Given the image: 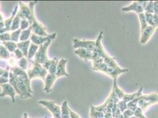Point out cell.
Listing matches in <instances>:
<instances>
[{"mask_svg": "<svg viewBox=\"0 0 158 118\" xmlns=\"http://www.w3.org/2000/svg\"><path fill=\"white\" fill-rule=\"evenodd\" d=\"M59 62V59L57 58V59L55 60V61L53 63V64L50 67L48 73L53 74H56V73L57 71V64Z\"/></svg>", "mask_w": 158, "mask_h": 118, "instance_id": "cell-34", "label": "cell"}, {"mask_svg": "<svg viewBox=\"0 0 158 118\" xmlns=\"http://www.w3.org/2000/svg\"><path fill=\"white\" fill-rule=\"evenodd\" d=\"M10 56V53L7 48L3 45H0V59L8 60Z\"/></svg>", "mask_w": 158, "mask_h": 118, "instance_id": "cell-29", "label": "cell"}, {"mask_svg": "<svg viewBox=\"0 0 158 118\" xmlns=\"http://www.w3.org/2000/svg\"><path fill=\"white\" fill-rule=\"evenodd\" d=\"M142 90H143V88L141 87L138 91L135 93H133V94H125V96L123 99H122L123 101H125L126 103L130 102L132 101L133 100H134L135 99L137 98L138 97H140V96L142 95Z\"/></svg>", "mask_w": 158, "mask_h": 118, "instance_id": "cell-20", "label": "cell"}, {"mask_svg": "<svg viewBox=\"0 0 158 118\" xmlns=\"http://www.w3.org/2000/svg\"><path fill=\"white\" fill-rule=\"evenodd\" d=\"M0 44H1V41H0Z\"/></svg>", "mask_w": 158, "mask_h": 118, "instance_id": "cell-50", "label": "cell"}, {"mask_svg": "<svg viewBox=\"0 0 158 118\" xmlns=\"http://www.w3.org/2000/svg\"><path fill=\"white\" fill-rule=\"evenodd\" d=\"M157 103H158V94L156 93H152L146 95H142L140 97L138 107L141 108L143 112H145L148 107Z\"/></svg>", "mask_w": 158, "mask_h": 118, "instance_id": "cell-4", "label": "cell"}, {"mask_svg": "<svg viewBox=\"0 0 158 118\" xmlns=\"http://www.w3.org/2000/svg\"><path fill=\"white\" fill-rule=\"evenodd\" d=\"M9 83V78L4 76H0V85Z\"/></svg>", "mask_w": 158, "mask_h": 118, "instance_id": "cell-45", "label": "cell"}, {"mask_svg": "<svg viewBox=\"0 0 158 118\" xmlns=\"http://www.w3.org/2000/svg\"><path fill=\"white\" fill-rule=\"evenodd\" d=\"M145 18L146 22L148 23V26L153 27V23H152V19H153V14L145 12Z\"/></svg>", "mask_w": 158, "mask_h": 118, "instance_id": "cell-40", "label": "cell"}, {"mask_svg": "<svg viewBox=\"0 0 158 118\" xmlns=\"http://www.w3.org/2000/svg\"><path fill=\"white\" fill-rule=\"evenodd\" d=\"M18 66L24 70H26L28 66V61L26 57H23L22 59L18 61Z\"/></svg>", "mask_w": 158, "mask_h": 118, "instance_id": "cell-33", "label": "cell"}, {"mask_svg": "<svg viewBox=\"0 0 158 118\" xmlns=\"http://www.w3.org/2000/svg\"><path fill=\"white\" fill-rule=\"evenodd\" d=\"M19 11L17 12V15L21 19L28 20L31 16V10L29 6L20 1L19 2Z\"/></svg>", "mask_w": 158, "mask_h": 118, "instance_id": "cell-11", "label": "cell"}, {"mask_svg": "<svg viewBox=\"0 0 158 118\" xmlns=\"http://www.w3.org/2000/svg\"><path fill=\"white\" fill-rule=\"evenodd\" d=\"M23 118H28V116H27L26 113H24V116H23Z\"/></svg>", "mask_w": 158, "mask_h": 118, "instance_id": "cell-49", "label": "cell"}, {"mask_svg": "<svg viewBox=\"0 0 158 118\" xmlns=\"http://www.w3.org/2000/svg\"><path fill=\"white\" fill-rule=\"evenodd\" d=\"M2 45L4 46L8 50V51L11 53L14 52L15 50L17 48V43L13 42V41H11L2 42Z\"/></svg>", "mask_w": 158, "mask_h": 118, "instance_id": "cell-26", "label": "cell"}, {"mask_svg": "<svg viewBox=\"0 0 158 118\" xmlns=\"http://www.w3.org/2000/svg\"><path fill=\"white\" fill-rule=\"evenodd\" d=\"M153 14L158 15V1H153Z\"/></svg>", "mask_w": 158, "mask_h": 118, "instance_id": "cell-47", "label": "cell"}, {"mask_svg": "<svg viewBox=\"0 0 158 118\" xmlns=\"http://www.w3.org/2000/svg\"><path fill=\"white\" fill-rule=\"evenodd\" d=\"M61 118H70L69 107L67 101L63 102L61 106Z\"/></svg>", "mask_w": 158, "mask_h": 118, "instance_id": "cell-24", "label": "cell"}, {"mask_svg": "<svg viewBox=\"0 0 158 118\" xmlns=\"http://www.w3.org/2000/svg\"><path fill=\"white\" fill-rule=\"evenodd\" d=\"M122 10L124 12H129V11H135V13L140 14L145 13V10L143 7L140 6L138 1H133L132 4L127 7H124L122 9Z\"/></svg>", "mask_w": 158, "mask_h": 118, "instance_id": "cell-15", "label": "cell"}, {"mask_svg": "<svg viewBox=\"0 0 158 118\" xmlns=\"http://www.w3.org/2000/svg\"><path fill=\"white\" fill-rule=\"evenodd\" d=\"M58 78L56 74L48 73L45 78L44 91L46 92L47 93H49L50 92H52V88L54 82Z\"/></svg>", "mask_w": 158, "mask_h": 118, "instance_id": "cell-14", "label": "cell"}, {"mask_svg": "<svg viewBox=\"0 0 158 118\" xmlns=\"http://www.w3.org/2000/svg\"><path fill=\"white\" fill-rule=\"evenodd\" d=\"M48 73V71L41 65L34 61L33 67L27 71V74L30 81L32 79L38 78L42 79L44 82L45 78Z\"/></svg>", "mask_w": 158, "mask_h": 118, "instance_id": "cell-3", "label": "cell"}, {"mask_svg": "<svg viewBox=\"0 0 158 118\" xmlns=\"http://www.w3.org/2000/svg\"><path fill=\"white\" fill-rule=\"evenodd\" d=\"M104 63L108 67L110 68H118L120 67L118 65V63L116 61L115 58L109 56L108 54H107L103 58Z\"/></svg>", "mask_w": 158, "mask_h": 118, "instance_id": "cell-19", "label": "cell"}, {"mask_svg": "<svg viewBox=\"0 0 158 118\" xmlns=\"http://www.w3.org/2000/svg\"><path fill=\"white\" fill-rule=\"evenodd\" d=\"M74 53L86 61L93 60V52L85 48H77L74 51Z\"/></svg>", "mask_w": 158, "mask_h": 118, "instance_id": "cell-16", "label": "cell"}, {"mask_svg": "<svg viewBox=\"0 0 158 118\" xmlns=\"http://www.w3.org/2000/svg\"><path fill=\"white\" fill-rule=\"evenodd\" d=\"M37 3V1H30L29 2V6L31 10V16L28 21L30 23V26L32 28L33 33L40 36L47 37L50 34H48L47 33L46 28L41 23H39L35 17L34 6Z\"/></svg>", "mask_w": 158, "mask_h": 118, "instance_id": "cell-2", "label": "cell"}, {"mask_svg": "<svg viewBox=\"0 0 158 118\" xmlns=\"http://www.w3.org/2000/svg\"><path fill=\"white\" fill-rule=\"evenodd\" d=\"M69 112H70V118H81L78 114H77L74 112L70 108H69Z\"/></svg>", "mask_w": 158, "mask_h": 118, "instance_id": "cell-46", "label": "cell"}, {"mask_svg": "<svg viewBox=\"0 0 158 118\" xmlns=\"http://www.w3.org/2000/svg\"><path fill=\"white\" fill-rule=\"evenodd\" d=\"M56 35H57V33H54L52 34H50L48 36L44 37V36H37L32 33L30 36V40L31 43H33L34 44L37 46H40L41 44H44L46 42L50 40H54L56 37Z\"/></svg>", "mask_w": 158, "mask_h": 118, "instance_id": "cell-9", "label": "cell"}, {"mask_svg": "<svg viewBox=\"0 0 158 118\" xmlns=\"http://www.w3.org/2000/svg\"><path fill=\"white\" fill-rule=\"evenodd\" d=\"M39 48V46H37V45L34 44L33 43H31L30 47H29L27 58L30 60L33 57H34V56H35Z\"/></svg>", "mask_w": 158, "mask_h": 118, "instance_id": "cell-25", "label": "cell"}, {"mask_svg": "<svg viewBox=\"0 0 158 118\" xmlns=\"http://www.w3.org/2000/svg\"><path fill=\"white\" fill-rule=\"evenodd\" d=\"M0 68L4 69L7 71H10V66H9L7 60L4 59H0Z\"/></svg>", "mask_w": 158, "mask_h": 118, "instance_id": "cell-35", "label": "cell"}, {"mask_svg": "<svg viewBox=\"0 0 158 118\" xmlns=\"http://www.w3.org/2000/svg\"><path fill=\"white\" fill-rule=\"evenodd\" d=\"M133 112H134V115L136 118H146L143 115V112L141 109V108H140L139 107H138Z\"/></svg>", "mask_w": 158, "mask_h": 118, "instance_id": "cell-39", "label": "cell"}, {"mask_svg": "<svg viewBox=\"0 0 158 118\" xmlns=\"http://www.w3.org/2000/svg\"><path fill=\"white\" fill-rule=\"evenodd\" d=\"M31 43V40H28L26 41H21V42H18L17 43V48L20 49L23 53L24 57L27 58L28 57V52L29 50V47Z\"/></svg>", "mask_w": 158, "mask_h": 118, "instance_id": "cell-18", "label": "cell"}, {"mask_svg": "<svg viewBox=\"0 0 158 118\" xmlns=\"http://www.w3.org/2000/svg\"><path fill=\"white\" fill-rule=\"evenodd\" d=\"M13 53L14 54V56L15 57V58L17 59L18 60L22 59L24 57V55H23V53L21 52V51L20 50V49H19L18 48L15 50V52Z\"/></svg>", "mask_w": 158, "mask_h": 118, "instance_id": "cell-42", "label": "cell"}, {"mask_svg": "<svg viewBox=\"0 0 158 118\" xmlns=\"http://www.w3.org/2000/svg\"><path fill=\"white\" fill-rule=\"evenodd\" d=\"M4 18H3V16L2 15V14L0 13V23H4Z\"/></svg>", "mask_w": 158, "mask_h": 118, "instance_id": "cell-48", "label": "cell"}, {"mask_svg": "<svg viewBox=\"0 0 158 118\" xmlns=\"http://www.w3.org/2000/svg\"><path fill=\"white\" fill-rule=\"evenodd\" d=\"M109 102H110V98L109 96L108 98L106 100V101L103 104L100 105L99 106H92L94 110L102 112L105 115L106 112L107 111V107H108V105H109Z\"/></svg>", "mask_w": 158, "mask_h": 118, "instance_id": "cell-27", "label": "cell"}, {"mask_svg": "<svg viewBox=\"0 0 158 118\" xmlns=\"http://www.w3.org/2000/svg\"><path fill=\"white\" fill-rule=\"evenodd\" d=\"M96 41L91 40H82L78 39H73V48H85L91 52H93L95 48Z\"/></svg>", "mask_w": 158, "mask_h": 118, "instance_id": "cell-8", "label": "cell"}, {"mask_svg": "<svg viewBox=\"0 0 158 118\" xmlns=\"http://www.w3.org/2000/svg\"><path fill=\"white\" fill-rule=\"evenodd\" d=\"M52 41V40H50L44 44L39 46V48L34 56V62L43 65L49 60L47 56V49Z\"/></svg>", "mask_w": 158, "mask_h": 118, "instance_id": "cell-5", "label": "cell"}, {"mask_svg": "<svg viewBox=\"0 0 158 118\" xmlns=\"http://www.w3.org/2000/svg\"><path fill=\"white\" fill-rule=\"evenodd\" d=\"M145 12L153 14V1H148V4L146 5V7L145 8Z\"/></svg>", "mask_w": 158, "mask_h": 118, "instance_id": "cell-36", "label": "cell"}, {"mask_svg": "<svg viewBox=\"0 0 158 118\" xmlns=\"http://www.w3.org/2000/svg\"><path fill=\"white\" fill-rule=\"evenodd\" d=\"M30 82L27 74L16 76L10 71L9 83L13 86L17 94L20 95L21 99L31 98L33 96V91L31 88Z\"/></svg>", "mask_w": 158, "mask_h": 118, "instance_id": "cell-1", "label": "cell"}, {"mask_svg": "<svg viewBox=\"0 0 158 118\" xmlns=\"http://www.w3.org/2000/svg\"><path fill=\"white\" fill-rule=\"evenodd\" d=\"M32 32V28L30 26L26 30L21 31V33L20 34V42L21 41H26L29 39Z\"/></svg>", "mask_w": 158, "mask_h": 118, "instance_id": "cell-23", "label": "cell"}, {"mask_svg": "<svg viewBox=\"0 0 158 118\" xmlns=\"http://www.w3.org/2000/svg\"><path fill=\"white\" fill-rule=\"evenodd\" d=\"M0 41L3 42L11 41V34L9 33H5L0 34Z\"/></svg>", "mask_w": 158, "mask_h": 118, "instance_id": "cell-41", "label": "cell"}, {"mask_svg": "<svg viewBox=\"0 0 158 118\" xmlns=\"http://www.w3.org/2000/svg\"><path fill=\"white\" fill-rule=\"evenodd\" d=\"M67 63V59H61L59 60L57 67V71L56 73V75L57 78H59L62 76H67L69 77V75L66 71V64Z\"/></svg>", "mask_w": 158, "mask_h": 118, "instance_id": "cell-13", "label": "cell"}, {"mask_svg": "<svg viewBox=\"0 0 158 118\" xmlns=\"http://www.w3.org/2000/svg\"><path fill=\"white\" fill-rule=\"evenodd\" d=\"M21 31L22 30L19 28L17 30L13 32L11 34H11V41L17 43L20 40V34L21 33Z\"/></svg>", "mask_w": 158, "mask_h": 118, "instance_id": "cell-32", "label": "cell"}, {"mask_svg": "<svg viewBox=\"0 0 158 118\" xmlns=\"http://www.w3.org/2000/svg\"><path fill=\"white\" fill-rule=\"evenodd\" d=\"M103 32H101L99 36L96 41L95 48L93 52V60L98 59H103L106 55L107 54L102 44V40L103 38ZM92 60V61H93Z\"/></svg>", "mask_w": 158, "mask_h": 118, "instance_id": "cell-6", "label": "cell"}, {"mask_svg": "<svg viewBox=\"0 0 158 118\" xmlns=\"http://www.w3.org/2000/svg\"><path fill=\"white\" fill-rule=\"evenodd\" d=\"M30 27L29 21L26 19H21L20 22V29L23 31L26 30Z\"/></svg>", "mask_w": 158, "mask_h": 118, "instance_id": "cell-38", "label": "cell"}, {"mask_svg": "<svg viewBox=\"0 0 158 118\" xmlns=\"http://www.w3.org/2000/svg\"><path fill=\"white\" fill-rule=\"evenodd\" d=\"M122 115H123L125 118H130L134 115V112L131 110L127 109L125 111L122 113Z\"/></svg>", "mask_w": 158, "mask_h": 118, "instance_id": "cell-43", "label": "cell"}, {"mask_svg": "<svg viewBox=\"0 0 158 118\" xmlns=\"http://www.w3.org/2000/svg\"><path fill=\"white\" fill-rule=\"evenodd\" d=\"M129 70L127 69H122L120 67L118 68H110L108 67V69L106 73V74L109 76L114 80H117V78L120 74L122 73L127 72Z\"/></svg>", "mask_w": 158, "mask_h": 118, "instance_id": "cell-17", "label": "cell"}, {"mask_svg": "<svg viewBox=\"0 0 158 118\" xmlns=\"http://www.w3.org/2000/svg\"><path fill=\"white\" fill-rule=\"evenodd\" d=\"M19 6L18 5H16L14 8L13 11L11 14V15L10 16V18H8V19L4 21V25H5V27H7L8 28H11V26L13 23L14 17H15V15L17 14V10H18Z\"/></svg>", "mask_w": 158, "mask_h": 118, "instance_id": "cell-22", "label": "cell"}, {"mask_svg": "<svg viewBox=\"0 0 158 118\" xmlns=\"http://www.w3.org/2000/svg\"><path fill=\"white\" fill-rule=\"evenodd\" d=\"M155 29L156 28L153 27L148 26L143 31L140 32V43L144 44L148 43L151 38L152 36L153 35Z\"/></svg>", "mask_w": 158, "mask_h": 118, "instance_id": "cell-12", "label": "cell"}, {"mask_svg": "<svg viewBox=\"0 0 158 118\" xmlns=\"http://www.w3.org/2000/svg\"><path fill=\"white\" fill-rule=\"evenodd\" d=\"M21 18L17 14L15 17H14L11 26V31L14 32L15 30H17L20 28V22H21Z\"/></svg>", "mask_w": 158, "mask_h": 118, "instance_id": "cell-28", "label": "cell"}, {"mask_svg": "<svg viewBox=\"0 0 158 118\" xmlns=\"http://www.w3.org/2000/svg\"><path fill=\"white\" fill-rule=\"evenodd\" d=\"M90 115L91 118H105V114L102 112L94 110L91 106Z\"/></svg>", "mask_w": 158, "mask_h": 118, "instance_id": "cell-31", "label": "cell"}, {"mask_svg": "<svg viewBox=\"0 0 158 118\" xmlns=\"http://www.w3.org/2000/svg\"><path fill=\"white\" fill-rule=\"evenodd\" d=\"M2 87V92L0 93V97H4L5 96H9L12 99V102H15V95L17 94V92L14 89L13 86L10 83H8L6 84L1 85Z\"/></svg>", "mask_w": 158, "mask_h": 118, "instance_id": "cell-10", "label": "cell"}, {"mask_svg": "<svg viewBox=\"0 0 158 118\" xmlns=\"http://www.w3.org/2000/svg\"><path fill=\"white\" fill-rule=\"evenodd\" d=\"M116 81H117V80H114V83H113V89H112V91L114 93L115 96L120 100H121L124 98V96L125 95V93L121 89H120L118 87V86L117 85Z\"/></svg>", "mask_w": 158, "mask_h": 118, "instance_id": "cell-21", "label": "cell"}, {"mask_svg": "<svg viewBox=\"0 0 158 118\" xmlns=\"http://www.w3.org/2000/svg\"><path fill=\"white\" fill-rule=\"evenodd\" d=\"M38 103L44 106L50 112L53 114L54 118H61V107L59 105L55 103L53 101H47V100H40Z\"/></svg>", "mask_w": 158, "mask_h": 118, "instance_id": "cell-7", "label": "cell"}, {"mask_svg": "<svg viewBox=\"0 0 158 118\" xmlns=\"http://www.w3.org/2000/svg\"><path fill=\"white\" fill-rule=\"evenodd\" d=\"M152 23H153V27L155 28L158 27V15L154 14L153 15V19H152Z\"/></svg>", "mask_w": 158, "mask_h": 118, "instance_id": "cell-44", "label": "cell"}, {"mask_svg": "<svg viewBox=\"0 0 158 118\" xmlns=\"http://www.w3.org/2000/svg\"><path fill=\"white\" fill-rule=\"evenodd\" d=\"M117 106H118V109H120V111H121L122 113H123V112L125 111L126 109H127V103L123 100H120L118 103H117Z\"/></svg>", "mask_w": 158, "mask_h": 118, "instance_id": "cell-37", "label": "cell"}, {"mask_svg": "<svg viewBox=\"0 0 158 118\" xmlns=\"http://www.w3.org/2000/svg\"><path fill=\"white\" fill-rule=\"evenodd\" d=\"M139 19L140 20V26H141V28H140V32L143 31L145 28L148 26V23L146 22V18H145V13H143L140 14H139Z\"/></svg>", "mask_w": 158, "mask_h": 118, "instance_id": "cell-30", "label": "cell"}, {"mask_svg": "<svg viewBox=\"0 0 158 118\" xmlns=\"http://www.w3.org/2000/svg\"></svg>", "mask_w": 158, "mask_h": 118, "instance_id": "cell-51", "label": "cell"}]
</instances>
